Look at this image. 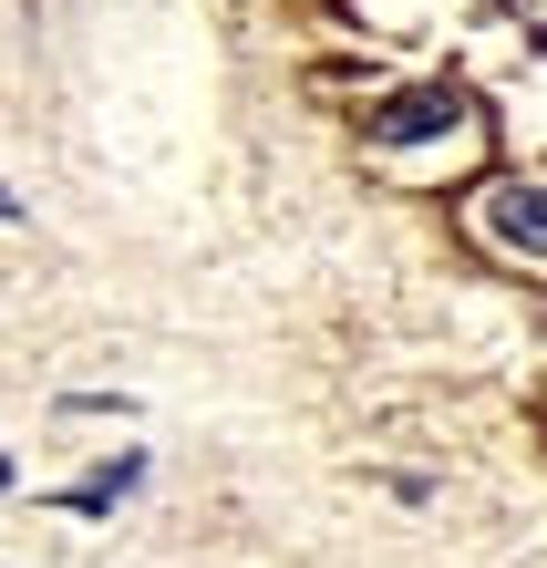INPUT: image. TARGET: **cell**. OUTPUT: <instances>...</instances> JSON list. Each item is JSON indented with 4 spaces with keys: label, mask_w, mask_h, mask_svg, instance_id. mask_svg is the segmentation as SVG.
Returning <instances> with one entry per match:
<instances>
[{
    "label": "cell",
    "mask_w": 547,
    "mask_h": 568,
    "mask_svg": "<svg viewBox=\"0 0 547 568\" xmlns=\"http://www.w3.org/2000/svg\"><path fill=\"white\" fill-rule=\"evenodd\" d=\"M475 227L496 248H517V258H547V176H496L475 196Z\"/></svg>",
    "instance_id": "1"
},
{
    "label": "cell",
    "mask_w": 547,
    "mask_h": 568,
    "mask_svg": "<svg viewBox=\"0 0 547 568\" xmlns=\"http://www.w3.org/2000/svg\"><path fill=\"white\" fill-rule=\"evenodd\" d=\"M0 217H21V207H11V196H0Z\"/></svg>",
    "instance_id": "3"
},
{
    "label": "cell",
    "mask_w": 547,
    "mask_h": 568,
    "mask_svg": "<svg viewBox=\"0 0 547 568\" xmlns=\"http://www.w3.org/2000/svg\"><path fill=\"white\" fill-rule=\"evenodd\" d=\"M444 124H465V93H444V83H414V93H383V104H372V135L383 145L444 135Z\"/></svg>",
    "instance_id": "2"
}]
</instances>
